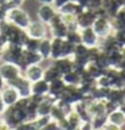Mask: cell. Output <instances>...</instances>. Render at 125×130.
I'll return each mask as SVG.
<instances>
[{
  "label": "cell",
  "mask_w": 125,
  "mask_h": 130,
  "mask_svg": "<svg viewBox=\"0 0 125 130\" xmlns=\"http://www.w3.org/2000/svg\"><path fill=\"white\" fill-rule=\"evenodd\" d=\"M79 129L81 130H93V126H92L90 122H82L81 126H79Z\"/></svg>",
  "instance_id": "obj_14"
},
{
  "label": "cell",
  "mask_w": 125,
  "mask_h": 130,
  "mask_svg": "<svg viewBox=\"0 0 125 130\" xmlns=\"http://www.w3.org/2000/svg\"><path fill=\"white\" fill-rule=\"evenodd\" d=\"M81 42H82L86 47H93L95 43H97V34L89 27L85 28L82 36H81Z\"/></svg>",
  "instance_id": "obj_7"
},
{
  "label": "cell",
  "mask_w": 125,
  "mask_h": 130,
  "mask_svg": "<svg viewBox=\"0 0 125 130\" xmlns=\"http://www.w3.org/2000/svg\"><path fill=\"white\" fill-rule=\"evenodd\" d=\"M49 91H50V83L46 82L45 79L36 80L31 85V95H40V97H43Z\"/></svg>",
  "instance_id": "obj_3"
},
{
  "label": "cell",
  "mask_w": 125,
  "mask_h": 130,
  "mask_svg": "<svg viewBox=\"0 0 125 130\" xmlns=\"http://www.w3.org/2000/svg\"><path fill=\"white\" fill-rule=\"evenodd\" d=\"M93 130H104V129H93Z\"/></svg>",
  "instance_id": "obj_18"
},
{
  "label": "cell",
  "mask_w": 125,
  "mask_h": 130,
  "mask_svg": "<svg viewBox=\"0 0 125 130\" xmlns=\"http://www.w3.org/2000/svg\"><path fill=\"white\" fill-rule=\"evenodd\" d=\"M73 130H81V129H79V127H77V129H73Z\"/></svg>",
  "instance_id": "obj_17"
},
{
  "label": "cell",
  "mask_w": 125,
  "mask_h": 130,
  "mask_svg": "<svg viewBox=\"0 0 125 130\" xmlns=\"http://www.w3.org/2000/svg\"><path fill=\"white\" fill-rule=\"evenodd\" d=\"M73 62L69 60V59H57L55 60V66H54V69L58 71V73L61 75H65L67 73H70V71H73Z\"/></svg>",
  "instance_id": "obj_6"
},
{
  "label": "cell",
  "mask_w": 125,
  "mask_h": 130,
  "mask_svg": "<svg viewBox=\"0 0 125 130\" xmlns=\"http://www.w3.org/2000/svg\"><path fill=\"white\" fill-rule=\"evenodd\" d=\"M38 51H39V55L43 58H47L49 55H51V43L49 40H42L39 42V48H38Z\"/></svg>",
  "instance_id": "obj_9"
},
{
  "label": "cell",
  "mask_w": 125,
  "mask_h": 130,
  "mask_svg": "<svg viewBox=\"0 0 125 130\" xmlns=\"http://www.w3.org/2000/svg\"><path fill=\"white\" fill-rule=\"evenodd\" d=\"M43 70L40 66H38V64H31V66H28L27 67V71H26V75H27V78L30 82H36V80H40L43 79Z\"/></svg>",
  "instance_id": "obj_5"
},
{
  "label": "cell",
  "mask_w": 125,
  "mask_h": 130,
  "mask_svg": "<svg viewBox=\"0 0 125 130\" xmlns=\"http://www.w3.org/2000/svg\"><path fill=\"white\" fill-rule=\"evenodd\" d=\"M3 82H4V79H3V76H2V74H0V89L3 87Z\"/></svg>",
  "instance_id": "obj_16"
},
{
  "label": "cell",
  "mask_w": 125,
  "mask_h": 130,
  "mask_svg": "<svg viewBox=\"0 0 125 130\" xmlns=\"http://www.w3.org/2000/svg\"><path fill=\"white\" fill-rule=\"evenodd\" d=\"M40 16H42V19H43L45 22L51 20V19H52V12H51V9H50L49 7H43L42 11H40Z\"/></svg>",
  "instance_id": "obj_12"
},
{
  "label": "cell",
  "mask_w": 125,
  "mask_h": 130,
  "mask_svg": "<svg viewBox=\"0 0 125 130\" xmlns=\"http://www.w3.org/2000/svg\"><path fill=\"white\" fill-rule=\"evenodd\" d=\"M0 74H2L3 79L8 80L9 83L13 82L15 79L20 78V73H19V69L13 64V63H6L0 67Z\"/></svg>",
  "instance_id": "obj_1"
},
{
  "label": "cell",
  "mask_w": 125,
  "mask_h": 130,
  "mask_svg": "<svg viewBox=\"0 0 125 130\" xmlns=\"http://www.w3.org/2000/svg\"><path fill=\"white\" fill-rule=\"evenodd\" d=\"M6 109H7V106L4 105V102H3V98H2V93H0V115H2L4 111H6Z\"/></svg>",
  "instance_id": "obj_15"
},
{
  "label": "cell",
  "mask_w": 125,
  "mask_h": 130,
  "mask_svg": "<svg viewBox=\"0 0 125 130\" xmlns=\"http://www.w3.org/2000/svg\"><path fill=\"white\" fill-rule=\"evenodd\" d=\"M104 130H122L121 127H118V126H116V125H113V123H109V122H106V125L102 127Z\"/></svg>",
  "instance_id": "obj_13"
},
{
  "label": "cell",
  "mask_w": 125,
  "mask_h": 130,
  "mask_svg": "<svg viewBox=\"0 0 125 130\" xmlns=\"http://www.w3.org/2000/svg\"><path fill=\"white\" fill-rule=\"evenodd\" d=\"M2 98H3L4 105H6L7 107H11V106H13L19 99H20V94H19V91L13 87V86H9V87L3 90Z\"/></svg>",
  "instance_id": "obj_2"
},
{
  "label": "cell",
  "mask_w": 125,
  "mask_h": 130,
  "mask_svg": "<svg viewBox=\"0 0 125 130\" xmlns=\"http://www.w3.org/2000/svg\"><path fill=\"white\" fill-rule=\"evenodd\" d=\"M30 35L32 39H42L45 35V28L42 24H31L30 26Z\"/></svg>",
  "instance_id": "obj_8"
},
{
  "label": "cell",
  "mask_w": 125,
  "mask_h": 130,
  "mask_svg": "<svg viewBox=\"0 0 125 130\" xmlns=\"http://www.w3.org/2000/svg\"><path fill=\"white\" fill-rule=\"evenodd\" d=\"M12 130H38V127L34 122H23L18 125L16 127H13Z\"/></svg>",
  "instance_id": "obj_11"
},
{
  "label": "cell",
  "mask_w": 125,
  "mask_h": 130,
  "mask_svg": "<svg viewBox=\"0 0 125 130\" xmlns=\"http://www.w3.org/2000/svg\"><path fill=\"white\" fill-rule=\"evenodd\" d=\"M108 122L122 129V127H125V114L120 109L113 110V111L108 113Z\"/></svg>",
  "instance_id": "obj_4"
},
{
  "label": "cell",
  "mask_w": 125,
  "mask_h": 130,
  "mask_svg": "<svg viewBox=\"0 0 125 130\" xmlns=\"http://www.w3.org/2000/svg\"><path fill=\"white\" fill-rule=\"evenodd\" d=\"M108 122V114L106 115H98V117H93L90 123H92L93 129H102Z\"/></svg>",
  "instance_id": "obj_10"
}]
</instances>
